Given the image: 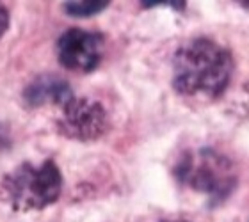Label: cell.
<instances>
[{"label": "cell", "mask_w": 249, "mask_h": 222, "mask_svg": "<svg viewBox=\"0 0 249 222\" xmlns=\"http://www.w3.org/2000/svg\"><path fill=\"white\" fill-rule=\"evenodd\" d=\"M61 190V171L52 160H45L41 166L25 162L2 180V192L16 212L43 210L57 201Z\"/></svg>", "instance_id": "3"}, {"label": "cell", "mask_w": 249, "mask_h": 222, "mask_svg": "<svg viewBox=\"0 0 249 222\" xmlns=\"http://www.w3.org/2000/svg\"><path fill=\"white\" fill-rule=\"evenodd\" d=\"M171 222H183V221H171Z\"/></svg>", "instance_id": "10"}, {"label": "cell", "mask_w": 249, "mask_h": 222, "mask_svg": "<svg viewBox=\"0 0 249 222\" xmlns=\"http://www.w3.org/2000/svg\"><path fill=\"white\" fill-rule=\"evenodd\" d=\"M23 98L29 107H39L48 102L64 107L75 96H73V91L66 80L53 77V75H43L25 89Z\"/></svg>", "instance_id": "6"}, {"label": "cell", "mask_w": 249, "mask_h": 222, "mask_svg": "<svg viewBox=\"0 0 249 222\" xmlns=\"http://www.w3.org/2000/svg\"><path fill=\"white\" fill-rule=\"evenodd\" d=\"M7 25H9V15H7L4 5H0V37L4 36V32L7 31Z\"/></svg>", "instance_id": "8"}, {"label": "cell", "mask_w": 249, "mask_h": 222, "mask_svg": "<svg viewBox=\"0 0 249 222\" xmlns=\"http://www.w3.org/2000/svg\"><path fill=\"white\" fill-rule=\"evenodd\" d=\"M102 55H104V37L96 32L70 29L57 41L59 62L71 71H93L98 68Z\"/></svg>", "instance_id": "5"}, {"label": "cell", "mask_w": 249, "mask_h": 222, "mask_svg": "<svg viewBox=\"0 0 249 222\" xmlns=\"http://www.w3.org/2000/svg\"><path fill=\"white\" fill-rule=\"evenodd\" d=\"M0 146H9V134L2 123H0Z\"/></svg>", "instance_id": "9"}, {"label": "cell", "mask_w": 249, "mask_h": 222, "mask_svg": "<svg viewBox=\"0 0 249 222\" xmlns=\"http://www.w3.org/2000/svg\"><path fill=\"white\" fill-rule=\"evenodd\" d=\"M231 73V53L207 37L185 43L173 57V87L185 96L215 98L228 87Z\"/></svg>", "instance_id": "1"}, {"label": "cell", "mask_w": 249, "mask_h": 222, "mask_svg": "<svg viewBox=\"0 0 249 222\" xmlns=\"http://www.w3.org/2000/svg\"><path fill=\"white\" fill-rule=\"evenodd\" d=\"M109 5V2L104 0H82V2H66L64 4V11L68 15L77 16V18H88V16H94L102 13Z\"/></svg>", "instance_id": "7"}, {"label": "cell", "mask_w": 249, "mask_h": 222, "mask_svg": "<svg viewBox=\"0 0 249 222\" xmlns=\"http://www.w3.org/2000/svg\"><path fill=\"white\" fill-rule=\"evenodd\" d=\"M173 172L182 185L207 194L212 205L228 199L237 187V169L233 162L212 148L183 153Z\"/></svg>", "instance_id": "2"}, {"label": "cell", "mask_w": 249, "mask_h": 222, "mask_svg": "<svg viewBox=\"0 0 249 222\" xmlns=\"http://www.w3.org/2000/svg\"><path fill=\"white\" fill-rule=\"evenodd\" d=\"M57 128L68 139L96 140L109 128V118L104 105L89 98H73L62 107V116Z\"/></svg>", "instance_id": "4"}]
</instances>
